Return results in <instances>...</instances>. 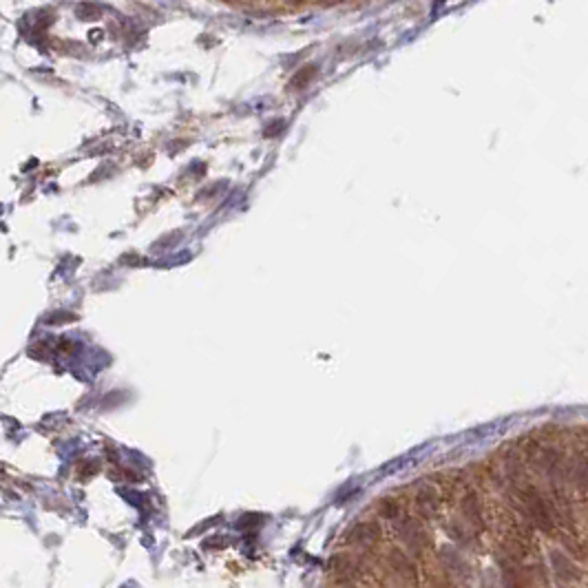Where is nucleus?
Wrapping results in <instances>:
<instances>
[{"label":"nucleus","mask_w":588,"mask_h":588,"mask_svg":"<svg viewBox=\"0 0 588 588\" xmlns=\"http://www.w3.org/2000/svg\"><path fill=\"white\" fill-rule=\"evenodd\" d=\"M316 75V67L314 65H308V67H303L294 78H292V87L294 89H303L306 84H310L312 82V78Z\"/></svg>","instance_id":"1"},{"label":"nucleus","mask_w":588,"mask_h":588,"mask_svg":"<svg viewBox=\"0 0 588 588\" xmlns=\"http://www.w3.org/2000/svg\"><path fill=\"white\" fill-rule=\"evenodd\" d=\"M84 11H87V16H82L84 21H93V18L98 16V7H96V5H87V3L80 5V7H78V13H84Z\"/></svg>","instance_id":"2"},{"label":"nucleus","mask_w":588,"mask_h":588,"mask_svg":"<svg viewBox=\"0 0 588 588\" xmlns=\"http://www.w3.org/2000/svg\"><path fill=\"white\" fill-rule=\"evenodd\" d=\"M292 3H303V0H292Z\"/></svg>","instance_id":"3"}]
</instances>
